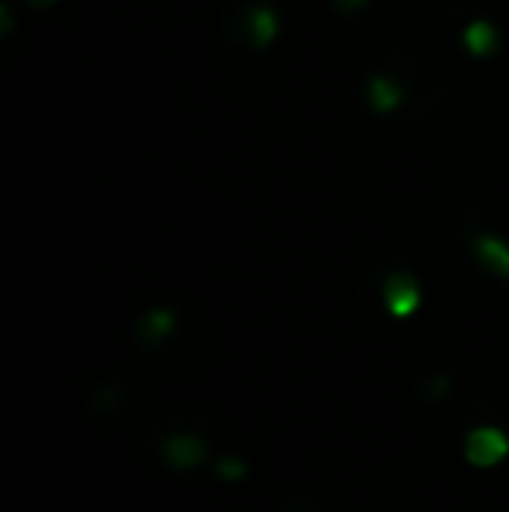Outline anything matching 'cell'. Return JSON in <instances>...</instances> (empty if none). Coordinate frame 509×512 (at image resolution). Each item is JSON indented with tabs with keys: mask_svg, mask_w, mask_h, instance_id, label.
I'll return each instance as SVG.
<instances>
[{
	"mask_svg": "<svg viewBox=\"0 0 509 512\" xmlns=\"http://www.w3.org/2000/svg\"><path fill=\"white\" fill-rule=\"evenodd\" d=\"M363 105L384 122H422L447 98L440 63L415 49H384L363 67Z\"/></svg>",
	"mask_w": 509,
	"mask_h": 512,
	"instance_id": "obj_1",
	"label": "cell"
},
{
	"mask_svg": "<svg viewBox=\"0 0 509 512\" xmlns=\"http://www.w3.org/2000/svg\"><path fill=\"white\" fill-rule=\"evenodd\" d=\"M279 35H283V0H224V39L241 60H265Z\"/></svg>",
	"mask_w": 509,
	"mask_h": 512,
	"instance_id": "obj_2",
	"label": "cell"
},
{
	"mask_svg": "<svg viewBox=\"0 0 509 512\" xmlns=\"http://www.w3.org/2000/svg\"><path fill=\"white\" fill-rule=\"evenodd\" d=\"M447 25L454 32L457 46L471 56V60H499L506 49L509 28L499 7H492L489 0H461L450 7Z\"/></svg>",
	"mask_w": 509,
	"mask_h": 512,
	"instance_id": "obj_3",
	"label": "cell"
},
{
	"mask_svg": "<svg viewBox=\"0 0 509 512\" xmlns=\"http://www.w3.org/2000/svg\"><path fill=\"white\" fill-rule=\"evenodd\" d=\"M468 237H471V251L475 258L492 272V276L506 279L509 283V241L496 230H489V223L482 220L475 206H471V223H468Z\"/></svg>",
	"mask_w": 509,
	"mask_h": 512,
	"instance_id": "obj_4",
	"label": "cell"
},
{
	"mask_svg": "<svg viewBox=\"0 0 509 512\" xmlns=\"http://www.w3.org/2000/svg\"><path fill=\"white\" fill-rule=\"evenodd\" d=\"M419 300H422V293H419V283H415L412 272L398 269L384 279V307L391 310L394 317L415 314V310H419Z\"/></svg>",
	"mask_w": 509,
	"mask_h": 512,
	"instance_id": "obj_5",
	"label": "cell"
},
{
	"mask_svg": "<svg viewBox=\"0 0 509 512\" xmlns=\"http://www.w3.org/2000/svg\"><path fill=\"white\" fill-rule=\"evenodd\" d=\"M509 453V439L499 429H475L464 443V457L475 467H492Z\"/></svg>",
	"mask_w": 509,
	"mask_h": 512,
	"instance_id": "obj_6",
	"label": "cell"
},
{
	"mask_svg": "<svg viewBox=\"0 0 509 512\" xmlns=\"http://www.w3.org/2000/svg\"><path fill=\"white\" fill-rule=\"evenodd\" d=\"M175 331H178V310H171V307L147 310V314L140 317V324H136V338H140L143 349H157V345L168 342Z\"/></svg>",
	"mask_w": 509,
	"mask_h": 512,
	"instance_id": "obj_7",
	"label": "cell"
},
{
	"mask_svg": "<svg viewBox=\"0 0 509 512\" xmlns=\"http://www.w3.org/2000/svg\"><path fill=\"white\" fill-rule=\"evenodd\" d=\"M164 460H168L175 471H192L206 460V443L199 436H189V432H178L164 443Z\"/></svg>",
	"mask_w": 509,
	"mask_h": 512,
	"instance_id": "obj_8",
	"label": "cell"
},
{
	"mask_svg": "<svg viewBox=\"0 0 509 512\" xmlns=\"http://www.w3.org/2000/svg\"><path fill=\"white\" fill-rule=\"evenodd\" d=\"M391 7V0H332V11L349 25H374Z\"/></svg>",
	"mask_w": 509,
	"mask_h": 512,
	"instance_id": "obj_9",
	"label": "cell"
},
{
	"mask_svg": "<svg viewBox=\"0 0 509 512\" xmlns=\"http://www.w3.org/2000/svg\"><path fill=\"white\" fill-rule=\"evenodd\" d=\"M245 460H238V457H227V460H220L217 464V474L220 478H231V481H238V478H245Z\"/></svg>",
	"mask_w": 509,
	"mask_h": 512,
	"instance_id": "obj_10",
	"label": "cell"
},
{
	"mask_svg": "<svg viewBox=\"0 0 509 512\" xmlns=\"http://www.w3.org/2000/svg\"><path fill=\"white\" fill-rule=\"evenodd\" d=\"M28 7H35V11H46V7H53L56 0H25Z\"/></svg>",
	"mask_w": 509,
	"mask_h": 512,
	"instance_id": "obj_11",
	"label": "cell"
}]
</instances>
